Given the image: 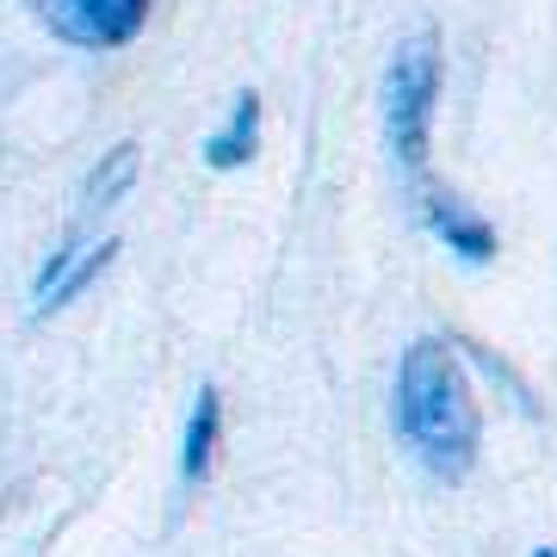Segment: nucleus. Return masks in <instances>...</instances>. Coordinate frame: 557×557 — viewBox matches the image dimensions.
<instances>
[{"instance_id": "obj_8", "label": "nucleus", "mask_w": 557, "mask_h": 557, "mask_svg": "<svg viewBox=\"0 0 557 557\" xmlns=\"http://www.w3.org/2000/svg\"><path fill=\"white\" fill-rule=\"evenodd\" d=\"M143 149L137 143H119L112 156L94 168V180H87V199H81V211H106V205H119L124 193H131V174H137Z\"/></svg>"}, {"instance_id": "obj_3", "label": "nucleus", "mask_w": 557, "mask_h": 557, "mask_svg": "<svg viewBox=\"0 0 557 557\" xmlns=\"http://www.w3.org/2000/svg\"><path fill=\"white\" fill-rule=\"evenodd\" d=\"M32 7L75 50H124L149 20V0H32Z\"/></svg>"}, {"instance_id": "obj_1", "label": "nucleus", "mask_w": 557, "mask_h": 557, "mask_svg": "<svg viewBox=\"0 0 557 557\" xmlns=\"http://www.w3.org/2000/svg\"><path fill=\"white\" fill-rule=\"evenodd\" d=\"M397 434L428 465V478L440 483H458L478 465V446H483L478 391L465 379L458 354L434 335L416 341L397 366Z\"/></svg>"}, {"instance_id": "obj_6", "label": "nucleus", "mask_w": 557, "mask_h": 557, "mask_svg": "<svg viewBox=\"0 0 557 557\" xmlns=\"http://www.w3.org/2000/svg\"><path fill=\"white\" fill-rule=\"evenodd\" d=\"M255 149H260V94H236L230 124L205 143V161H211L218 174H230V168H248V161H255Z\"/></svg>"}, {"instance_id": "obj_5", "label": "nucleus", "mask_w": 557, "mask_h": 557, "mask_svg": "<svg viewBox=\"0 0 557 557\" xmlns=\"http://www.w3.org/2000/svg\"><path fill=\"white\" fill-rule=\"evenodd\" d=\"M421 186V218H428V230H434L446 248H453L465 267H483V260H496V223L478 218L465 199H453L446 186H428V174L416 180Z\"/></svg>"}, {"instance_id": "obj_9", "label": "nucleus", "mask_w": 557, "mask_h": 557, "mask_svg": "<svg viewBox=\"0 0 557 557\" xmlns=\"http://www.w3.org/2000/svg\"><path fill=\"white\" fill-rule=\"evenodd\" d=\"M533 557H557V552H545V545H539V552H533Z\"/></svg>"}, {"instance_id": "obj_7", "label": "nucleus", "mask_w": 557, "mask_h": 557, "mask_svg": "<svg viewBox=\"0 0 557 557\" xmlns=\"http://www.w3.org/2000/svg\"><path fill=\"white\" fill-rule=\"evenodd\" d=\"M218 434H223V397L205 384L199 403H193V416H186V440H180V478L199 483L211 471V458H218Z\"/></svg>"}, {"instance_id": "obj_2", "label": "nucleus", "mask_w": 557, "mask_h": 557, "mask_svg": "<svg viewBox=\"0 0 557 557\" xmlns=\"http://www.w3.org/2000/svg\"><path fill=\"white\" fill-rule=\"evenodd\" d=\"M434 106H440V44L434 32H416V38L397 44V57L384 69V137H391V156L409 180L428 174Z\"/></svg>"}, {"instance_id": "obj_4", "label": "nucleus", "mask_w": 557, "mask_h": 557, "mask_svg": "<svg viewBox=\"0 0 557 557\" xmlns=\"http://www.w3.org/2000/svg\"><path fill=\"white\" fill-rule=\"evenodd\" d=\"M112 255H119V242L106 236V242H94V248H87V242H81V223H75V230H69V242L44 260L38 292H32V310H38V317H50V310H62V304H75L81 292H87V285L112 267Z\"/></svg>"}]
</instances>
